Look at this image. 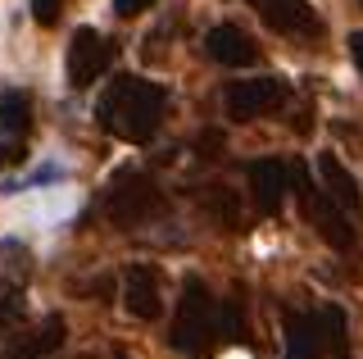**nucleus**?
I'll use <instances>...</instances> for the list:
<instances>
[{"mask_svg":"<svg viewBox=\"0 0 363 359\" xmlns=\"http://www.w3.org/2000/svg\"><path fill=\"white\" fill-rule=\"evenodd\" d=\"M164 109H168V92L159 82H150V77H113L109 92L100 96L96 114L118 141L145 145V141H155Z\"/></svg>","mask_w":363,"mask_h":359,"instance_id":"nucleus-1","label":"nucleus"},{"mask_svg":"<svg viewBox=\"0 0 363 359\" xmlns=\"http://www.w3.org/2000/svg\"><path fill=\"white\" fill-rule=\"evenodd\" d=\"M173 350L191 355V359H204L218 350L223 332H218V300L209 296L204 277L191 273L182 282V296H177V314H173V332H168Z\"/></svg>","mask_w":363,"mask_h":359,"instance_id":"nucleus-2","label":"nucleus"},{"mask_svg":"<svg viewBox=\"0 0 363 359\" xmlns=\"http://www.w3.org/2000/svg\"><path fill=\"white\" fill-rule=\"evenodd\" d=\"M286 173H291V187L300 192V209H304V219H309L313 228H318V237L332 245V250H350V245H354V228H350V214L323 192V187H313V182H309V168H304V164H291Z\"/></svg>","mask_w":363,"mask_h":359,"instance_id":"nucleus-3","label":"nucleus"},{"mask_svg":"<svg viewBox=\"0 0 363 359\" xmlns=\"http://www.w3.org/2000/svg\"><path fill=\"white\" fill-rule=\"evenodd\" d=\"M159 205H164V196H159V187L141 173V168H123V173L109 182V196H105V209H109V219L118 223V228H136V223L155 219Z\"/></svg>","mask_w":363,"mask_h":359,"instance_id":"nucleus-4","label":"nucleus"},{"mask_svg":"<svg viewBox=\"0 0 363 359\" xmlns=\"http://www.w3.org/2000/svg\"><path fill=\"white\" fill-rule=\"evenodd\" d=\"M286 96H291L286 77H241V82H232L223 92V105L236 123H250V118L272 114Z\"/></svg>","mask_w":363,"mask_h":359,"instance_id":"nucleus-5","label":"nucleus"},{"mask_svg":"<svg viewBox=\"0 0 363 359\" xmlns=\"http://www.w3.org/2000/svg\"><path fill=\"white\" fill-rule=\"evenodd\" d=\"M113 64V41L96 28H77L73 41H68V82L77 92L96 87V77H105Z\"/></svg>","mask_w":363,"mask_h":359,"instance_id":"nucleus-6","label":"nucleus"},{"mask_svg":"<svg viewBox=\"0 0 363 359\" xmlns=\"http://www.w3.org/2000/svg\"><path fill=\"white\" fill-rule=\"evenodd\" d=\"M123 309L141 323H155L164 314V291H159V268L150 264H132L123 273Z\"/></svg>","mask_w":363,"mask_h":359,"instance_id":"nucleus-7","label":"nucleus"},{"mask_svg":"<svg viewBox=\"0 0 363 359\" xmlns=\"http://www.w3.org/2000/svg\"><path fill=\"white\" fill-rule=\"evenodd\" d=\"M204 50H209L218 64H227V69H245V64L259 60L255 37H250L241 23H218V28H209V37H204Z\"/></svg>","mask_w":363,"mask_h":359,"instance_id":"nucleus-8","label":"nucleus"},{"mask_svg":"<svg viewBox=\"0 0 363 359\" xmlns=\"http://www.w3.org/2000/svg\"><path fill=\"white\" fill-rule=\"evenodd\" d=\"M250 187H255L259 214H277L281 200H286V192H291L286 164H277V160H255V164H250Z\"/></svg>","mask_w":363,"mask_h":359,"instance_id":"nucleus-9","label":"nucleus"},{"mask_svg":"<svg viewBox=\"0 0 363 359\" xmlns=\"http://www.w3.org/2000/svg\"><path fill=\"white\" fill-rule=\"evenodd\" d=\"M318 173H323V192L332 196L336 205L345 209V214H354V219H359V214H363V192H359L354 177H350V168L340 164L332 150H323V155H318Z\"/></svg>","mask_w":363,"mask_h":359,"instance_id":"nucleus-10","label":"nucleus"},{"mask_svg":"<svg viewBox=\"0 0 363 359\" xmlns=\"http://www.w3.org/2000/svg\"><path fill=\"white\" fill-rule=\"evenodd\" d=\"M323 319L318 314H295L286 309V359H323Z\"/></svg>","mask_w":363,"mask_h":359,"instance_id":"nucleus-11","label":"nucleus"},{"mask_svg":"<svg viewBox=\"0 0 363 359\" xmlns=\"http://www.w3.org/2000/svg\"><path fill=\"white\" fill-rule=\"evenodd\" d=\"M64 332H68L64 319H60V314H50V319H41L32 332H23L18 341L5 350V359H45V355H55L64 346Z\"/></svg>","mask_w":363,"mask_h":359,"instance_id":"nucleus-12","label":"nucleus"},{"mask_svg":"<svg viewBox=\"0 0 363 359\" xmlns=\"http://www.w3.org/2000/svg\"><path fill=\"white\" fill-rule=\"evenodd\" d=\"M259 9V18L272 28V32H313L318 18L304 0H250Z\"/></svg>","mask_w":363,"mask_h":359,"instance_id":"nucleus-13","label":"nucleus"},{"mask_svg":"<svg viewBox=\"0 0 363 359\" xmlns=\"http://www.w3.org/2000/svg\"><path fill=\"white\" fill-rule=\"evenodd\" d=\"M28 128H32V96L14 87L0 96V137H23Z\"/></svg>","mask_w":363,"mask_h":359,"instance_id":"nucleus-14","label":"nucleus"},{"mask_svg":"<svg viewBox=\"0 0 363 359\" xmlns=\"http://www.w3.org/2000/svg\"><path fill=\"white\" fill-rule=\"evenodd\" d=\"M200 205L209 209L213 219L223 223V228H241V209H236V200H232V187H223V182H209L200 192Z\"/></svg>","mask_w":363,"mask_h":359,"instance_id":"nucleus-15","label":"nucleus"},{"mask_svg":"<svg viewBox=\"0 0 363 359\" xmlns=\"http://www.w3.org/2000/svg\"><path fill=\"white\" fill-rule=\"evenodd\" d=\"M218 332H223V341H245V305H241V291H232L227 300H218Z\"/></svg>","mask_w":363,"mask_h":359,"instance_id":"nucleus-16","label":"nucleus"},{"mask_svg":"<svg viewBox=\"0 0 363 359\" xmlns=\"http://www.w3.org/2000/svg\"><path fill=\"white\" fill-rule=\"evenodd\" d=\"M323 341H327V350H332L336 359H350V341H345V314H340L336 305H327L323 314Z\"/></svg>","mask_w":363,"mask_h":359,"instance_id":"nucleus-17","label":"nucleus"},{"mask_svg":"<svg viewBox=\"0 0 363 359\" xmlns=\"http://www.w3.org/2000/svg\"><path fill=\"white\" fill-rule=\"evenodd\" d=\"M64 14V0H32V18H37L41 28H55Z\"/></svg>","mask_w":363,"mask_h":359,"instance_id":"nucleus-18","label":"nucleus"},{"mask_svg":"<svg viewBox=\"0 0 363 359\" xmlns=\"http://www.w3.org/2000/svg\"><path fill=\"white\" fill-rule=\"evenodd\" d=\"M155 0H113V14L118 18H132V14H145Z\"/></svg>","mask_w":363,"mask_h":359,"instance_id":"nucleus-19","label":"nucleus"},{"mask_svg":"<svg viewBox=\"0 0 363 359\" xmlns=\"http://www.w3.org/2000/svg\"><path fill=\"white\" fill-rule=\"evenodd\" d=\"M345 46H350V60H354V64H359V73H363V32H350Z\"/></svg>","mask_w":363,"mask_h":359,"instance_id":"nucleus-20","label":"nucleus"},{"mask_svg":"<svg viewBox=\"0 0 363 359\" xmlns=\"http://www.w3.org/2000/svg\"><path fill=\"white\" fill-rule=\"evenodd\" d=\"M18 160H23V145H14V141L0 145V168H9V164H18Z\"/></svg>","mask_w":363,"mask_h":359,"instance_id":"nucleus-21","label":"nucleus"},{"mask_svg":"<svg viewBox=\"0 0 363 359\" xmlns=\"http://www.w3.org/2000/svg\"><path fill=\"white\" fill-rule=\"evenodd\" d=\"M113 359H132V355H128V350H113Z\"/></svg>","mask_w":363,"mask_h":359,"instance_id":"nucleus-22","label":"nucleus"},{"mask_svg":"<svg viewBox=\"0 0 363 359\" xmlns=\"http://www.w3.org/2000/svg\"><path fill=\"white\" fill-rule=\"evenodd\" d=\"M359 5H363V0H359Z\"/></svg>","mask_w":363,"mask_h":359,"instance_id":"nucleus-23","label":"nucleus"}]
</instances>
